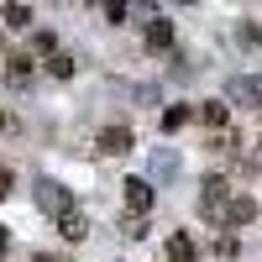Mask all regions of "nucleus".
I'll use <instances>...</instances> for the list:
<instances>
[{"label": "nucleus", "mask_w": 262, "mask_h": 262, "mask_svg": "<svg viewBox=\"0 0 262 262\" xmlns=\"http://www.w3.org/2000/svg\"><path fill=\"white\" fill-rule=\"evenodd\" d=\"M37 205H42V215H53V221H58V215L74 210V194L63 189L58 179H37Z\"/></svg>", "instance_id": "obj_1"}, {"label": "nucleus", "mask_w": 262, "mask_h": 262, "mask_svg": "<svg viewBox=\"0 0 262 262\" xmlns=\"http://www.w3.org/2000/svg\"><path fill=\"white\" fill-rule=\"evenodd\" d=\"M226 200H231V184H226V179H205V189H200V210H205V221H215V226H221Z\"/></svg>", "instance_id": "obj_2"}, {"label": "nucleus", "mask_w": 262, "mask_h": 262, "mask_svg": "<svg viewBox=\"0 0 262 262\" xmlns=\"http://www.w3.org/2000/svg\"><path fill=\"white\" fill-rule=\"evenodd\" d=\"M184 6H189V0H184Z\"/></svg>", "instance_id": "obj_23"}, {"label": "nucleus", "mask_w": 262, "mask_h": 262, "mask_svg": "<svg viewBox=\"0 0 262 262\" xmlns=\"http://www.w3.org/2000/svg\"><path fill=\"white\" fill-rule=\"evenodd\" d=\"M95 147L105 152V158H126V152L137 147V142H131V131H126V126H105L100 137H95Z\"/></svg>", "instance_id": "obj_3"}, {"label": "nucleus", "mask_w": 262, "mask_h": 262, "mask_svg": "<svg viewBox=\"0 0 262 262\" xmlns=\"http://www.w3.org/2000/svg\"><path fill=\"white\" fill-rule=\"evenodd\" d=\"M58 231L69 236V242H84V236H90V221H84L79 210H69V215H58Z\"/></svg>", "instance_id": "obj_8"}, {"label": "nucleus", "mask_w": 262, "mask_h": 262, "mask_svg": "<svg viewBox=\"0 0 262 262\" xmlns=\"http://www.w3.org/2000/svg\"><path fill=\"white\" fill-rule=\"evenodd\" d=\"M37 262H53V257H48V252H42V257H37Z\"/></svg>", "instance_id": "obj_21"}, {"label": "nucleus", "mask_w": 262, "mask_h": 262, "mask_svg": "<svg viewBox=\"0 0 262 262\" xmlns=\"http://www.w3.org/2000/svg\"><path fill=\"white\" fill-rule=\"evenodd\" d=\"M121 231L131 236V242H142V236H147V215H137V210H131L126 221H121Z\"/></svg>", "instance_id": "obj_13"}, {"label": "nucleus", "mask_w": 262, "mask_h": 262, "mask_svg": "<svg viewBox=\"0 0 262 262\" xmlns=\"http://www.w3.org/2000/svg\"><path fill=\"white\" fill-rule=\"evenodd\" d=\"M252 215H257V205L247 200V194H231V200H226V215H221V226H247Z\"/></svg>", "instance_id": "obj_6"}, {"label": "nucleus", "mask_w": 262, "mask_h": 262, "mask_svg": "<svg viewBox=\"0 0 262 262\" xmlns=\"http://www.w3.org/2000/svg\"><path fill=\"white\" fill-rule=\"evenodd\" d=\"M126 16H131V0H105V21H111V27H121Z\"/></svg>", "instance_id": "obj_14"}, {"label": "nucleus", "mask_w": 262, "mask_h": 262, "mask_svg": "<svg viewBox=\"0 0 262 262\" xmlns=\"http://www.w3.org/2000/svg\"><path fill=\"white\" fill-rule=\"evenodd\" d=\"M142 42H147V53H168V48H173V21L152 16V21H147V37H142Z\"/></svg>", "instance_id": "obj_5"}, {"label": "nucleus", "mask_w": 262, "mask_h": 262, "mask_svg": "<svg viewBox=\"0 0 262 262\" xmlns=\"http://www.w3.org/2000/svg\"><path fill=\"white\" fill-rule=\"evenodd\" d=\"M126 205L137 210V215H147L152 210V184L147 179H126Z\"/></svg>", "instance_id": "obj_7"}, {"label": "nucleus", "mask_w": 262, "mask_h": 262, "mask_svg": "<svg viewBox=\"0 0 262 262\" xmlns=\"http://www.w3.org/2000/svg\"><path fill=\"white\" fill-rule=\"evenodd\" d=\"M48 74H53V79H69V74H74V58L53 53V58H48Z\"/></svg>", "instance_id": "obj_16"}, {"label": "nucleus", "mask_w": 262, "mask_h": 262, "mask_svg": "<svg viewBox=\"0 0 262 262\" xmlns=\"http://www.w3.org/2000/svg\"><path fill=\"white\" fill-rule=\"evenodd\" d=\"M0 252H6V226H0Z\"/></svg>", "instance_id": "obj_20"}, {"label": "nucleus", "mask_w": 262, "mask_h": 262, "mask_svg": "<svg viewBox=\"0 0 262 262\" xmlns=\"http://www.w3.org/2000/svg\"><path fill=\"white\" fill-rule=\"evenodd\" d=\"M189 116H194L189 105H168V111H163V131H179V126H184Z\"/></svg>", "instance_id": "obj_12"}, {"label": "nucleus", "mask_w": 262, "mask_h": 262, "mask_svg": "<svg viewBox=\"0 0 262 262\" xmlns=\"http://www.w3.org/2000/svg\"><path fill=\"white\" fill-rule=\"evenodd\" d=\"M0 126H6V116H0Z\"/></svg>", "instance_id": "obj_22"}, {"label": "nucleus", "mask_w": 262, "mask_h": 262, "mask_svg": "<svg viewBox=\"0 0 262 262\" xmlns=\"http://www.w3.org/2000/svg\"><path fill=\"white\" fill-rule=\"evenodd\" d=\"M11 194H16V173L0 168V200H11Z\"/></svg>", "instance_id": "obj_17"}, {"label": "nucleus", "mask_w": 262, "mask_h": 262, "mask_svg": "<svg viewBox=\"0 0 262 262\" xmlns=\"http://www.w3.org/2000/svg\"><path fill=\"white\" fill-rule=\"evenodd\" d=\"M27 21H32V6L11 0V6H6V27H27Z\"/></svg>", "instance_id": "obj_15"}, {"label": "nucleus", "mask_w": 262, "mask_h": 262, "mask_svg": "<svg viewBox=\"0 0 262 262\" xmlns=\"http://www.w3.org/2000/svg\"><path fill=\"white\" fill-rule=\"evenodd\" d=\"M179 173V158H173V147H158L152 152V179H173Z\"/></svg>", "instance_id": "obj_9"}, {"label": "nucleus", "mask_w": 262, "mask_h": 262, "mask_svg": "<svg viewBox=\"0 0 262 262\" xmlns=\"http://www.w3.org/2000/svg\"><path fill=\"white\" fill-rule=\"evenodd\" d=\"M32 48H37V53H53V48H58V37H53V32H37V37H32Z\"/></svg>", "instance_id": "obj_18"}, {"label": "nucleus", "mask_w": 262, "mask_h": 262, "mask_svg": "<svg viewBox=\"0 0 262 262\" xmlns=\"http://www.w3.org/2000/svg\"><path fill=\"white\" fill-rule=\"evenodd\" d=\"M168 262H194V242L189 236H168Z\"/></svg>", "instance_id": "obj_10"}, {"label": "nucleus", "mask_w": 262, "mask_h": 262, "mask_svg": "<svg viewBox=\"0 0 262 262\" xmlns=\"http://www.w3.org/2000/svg\"><path fill=\"white\" fill-rule=\"evenodd\" d=\"M242 42H247V48H257V42H262V27H252V21H247V27H242Z\"/></svg>", "instance_id": "obj_19"}, {"label": "nucleus", "mask_w": 262, "mask_h": 262, "mask_svg": "<svg viewBox=\"0 0 262 262\" xmlns=\"http://www.w3.org/2000/svg\"><path fill=\"white\" fill-rule=\"evenodd\" d=\"M200 121L221 131V126H226V105H221V100H210V105H200Z\"/></svg>", "instance_id": "obj_11"}, {"label": "nucleus", "mask_w": 262, "mask_h": 262, "mask_svg": "<svg viewBox=\"0 0 262 262\" xmlns=\"http://www.w3.org/2000/svg\"><path fill=\"white\" fill-rule=\"evenodd\" d=\"M226 100H231V105H262V79H247V74L231 79V84H226Z\"/></svg>", "instance_id": "obj_4"}]
</instances>
